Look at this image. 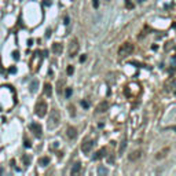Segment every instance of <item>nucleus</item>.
I'll list each match as a JSON object with an SVG mask.
<instances>
[{
  "label": "nucleus",
  "mask_w": 176,
  "mask_h": 176,
  "mask_svg": "<svg viewBox=\"0 0 176 176\" xmlns=\"http://www.w3.org/2000/svg\"><path fill=\"white\" fill-rule=\"evenodd\" d=\"M59 121H61V114L56 109H54L51 112V114L48 117V123H47V127L48 130H55L58 125H59Z\"/></svg>",
  "instance_id": "f257e3e1"
},
{
  "label": "nucleus",
  "mask_w": 176,
  "mask_h": 176,
  "mask_svg": "<svg viewBox=\"0 0 176 176\" xmlns=\"http://www.w3.org/2000/svg\"><path fill=\"white\" fill-rule=\"evenodd\" d=\"M133 52V44L130 41H125L124 44H121V47L118 48V56L120 58H127L128 55Z\"/></svg>",
  "instance_id": "f03ea898"
},
{
  "label": "nucleus",
  "mask_w": 176,
  "mask_h": 176,
  "mask_svg": "<svg viewBox=\"0 0 176 176\" xmlns=\"http://www.w3.org/2000/svg\"><path fill=\"white\" fill-rule=\"evenodd\" d=\"M47 110H48V106L44 100H39L36 103V107H35V112L39 117H44L47 114Z\"/></svg>",
  "instance_id": "7ed1b4c3"
},
{
  "label": "nucleus",
  "mask_w": 176,
  "mask_h": 176,
  "mask_svg": "<svg viewBox=\"0 0 176 176\" xmlns=\"http://www.w3.org/2000/svg\"><path fill=\"white\" fill-rule=\"evenodd\" d=\"M78 50H80V46H78L77 39H72V40H70V43H69V47H68V52H69L70 58L76 56L77 52H78Z\"/></svg>",
  "instance_id": "20e7f679"
},
{
  "label": "nucleus",
  "mask_w": 176,
  "mask_h": 176,
  "mask_svg": "<svg viewBox=\"0 0 176 176\" xmlns=\"http://www.w3.org/2000/svg\"><path fill=\"white\" fill-rule=\"evenodd\" d=\"M29 128H31V131L35 133V136H36V138H41V135H43L41 125H39L37 123H32L31 125H29Z\"/></svg>",
  "instance_id": "39448f33"
},
{
  "label": "nucleus",
  "mask_w": 176,
  "mask_h": 176,
  "mask_svg": "<svg viewBox=\"0 0 176 176\" xmlns=\"http://www.w3.org/2000/svg\"><path fill=\"white\" fill-rule=\"evenodd\" d=\"M92 146H94V142H92L91 139H85L84 142H83V145H81V150H83V153H90L92 149Z\"/></svg>",
  "instance_id": "423d86ee"
},
{
  "label": "nucleus",
  "mask_w": 176,
  "mask_h": 176,
  "mask_svg": "<svg viewBox=\"0 0 176 176\" xmlns=\"http://www.w3.org/2000/svg\"><path fill=\"white\" fill-rule=\"evenodd\" d=\"M107 109H109V102H107V100H102L99 105L96 106V112H98V113H105Z\"/></svg>",
  "instance_id": "0eeeda50"
},
{
  "label": "nucleus",
  "mask_w": 176,
  "mask_h": 176,
  "mask_svg": "<svg viewBox=\"0 0 176 176\" xmlns=\"http://www.w3.org/2000/svg\"><path fill=\"white\" fill-rule=\"evenodd\" d=\"M167 88H168V92H171L172 95L176 96V78H172V80L169 81L168 85H167Z\"/></svg>",
  "instance_id": "6e6552de"
},
{
  "label": "nucleus",
  "mask_w": 176,
  "mask_h": 176,
  "mask_svg": "<svg viewBox=\"0 0 176 176\" xmlns=\"http://www.w3.org/2000/svg\"><path fill=\"white\" fill-rule=\"evenodd\" d=\"M140 157H142V150H135V151H132V153L128 155V160L136 161V160H139Z\"/></svg>",
  "instance_id": "1a4fd4ad"
},
{
  "label": "nucleus",
  "mask_w": 176,
  "mask_h": 176,
  "mask_svg": "<svg viewBox=\"0 0 176 176\" xmlns=\"http://www.w3.org/2000/svg\"><path fill=\"white\" fill-rule=\"evenodd\" d=\"M66 135H68V138L69 139H74L77 136V130L74 127H68V130H66Z\"/></svg>",
  "instance_id": "9d476101"
},
{
  "label": "nucleus",
  "mask_w": 176,
  "mask_h": 176,
  "mask_svg": "<svg viewBox=\"0 0 176 176\" xmlns=\"http://www.w3.org/2000/svg\"><path fill=\"white\" fill-rule=\"evenodd\" d=\"M62 51H63V47H62L61 43H54L52 44V52L55 54V55H59V54H62Z\"/></svg>",
  "instance_id": "9b49d317"
},
{
  "label": "nucleus",
  "mask_w": 176,
  "mask_h": 176,
  "mask_svg": "<svg viewBox=\"0 0 176 176\" xmlns=\"http://www.w3.org/2000/svg\"><path fill=\"white\" fill-rule=\"evenodd\" d=\"M169 147H165V149H162L161 151H158L157 153V155H155V160H162V158H165L167 157V153H169Z\"/></svg>",
  "instance_id": "f8f14e48"
},
{
  "label": "nucleus",
  "mask_w": 176,
  "mask_h": 176,
  "mask_svg": "<svg viewBox=\"0 0 176 176\" xmlns=\"http://www.w3.org/2000/svg\"><path fill=\"white\" fill-rule=\"evenodd\" d=\"M105 153H106V149L105 147H102L99 151H96L95 155H94V160H102L103 157H105Z\"/></svg>",
  "instance_id": "ddd939ff"
},
{
  "label": "nucleus",
  "mask_w": 176,
  "mask_h": 176,
  "mask_svg": "<svg viewBox=\"0 0 176 176\" xmlns=\"http://www.w3.org/2000/svg\"><path fill=\"white\" fill-rule=\"evenodd\" d=\"M80 171H81V164H80V162H76V164L73 165L72 171H70V173H72V175H76V173H78Z\"/></svg>",
  "instance_id": "4468645a"
},
{
  "label": "nucleus",
  "mask_w": 176,
  "mask_h": 176,
  "mask_svg": "<svg viewBox=\"0 0 176 176\" xmlns=\"http://www.w3.org/2000/svg\"><path fill=\"white\" fill-rule=\"evenodd\" d=\"M44 94H46L47 96H51V94H52V87H51V84H44Z\"/></svg>",
  "instance_id": "2eb2a0df"
},
{
  "label": "nucleus",
  "mask_w": 176,
  "mask_h": 176,
  "mask_svg": "<svg viewBox=\"0 0 176 176\" xmlns=\"http://www.w3.org/2000/svg\"><path fill=\"white\" fill-rule=\"evenodd\" d=\"M63 85H65V81H63V80H58V84H56V92H58V94H61L62 92Z\"/></svg>",
  "instance_id": "dca6fc26"
},
{
  "label": "nucleus",
  "mask_w": 176,
  "mask_h": 176,
  "mask_svg": "<svg viewBox=\"0 0 176 176\" xmlns=\"http://www.w3.org/2000/svg\"><path fill=\"white\" fill-rule=\"evenodd\" d=\"M40 165H43V167H46L47 164H50V158L48 157H43V158H40Z\"/></svg>",
  "instance_id": "f3484780"
},
{
  "label": "nucleus",
  "mask_w": 176,
  "mask_h": 176,
  "mask_svg": "<svg viewBox=\"0 0 176 176\" xmlns=\"http://www.w3.org/2000/svg\"><path fill=\"white\" fill-rule=\"evenodd\" d=\"M37 84H39L37 81L32 83V85H31V91H32V92H35V91H36V87H37Z\"/></svg>",
  "instance_id": "a211bd4d"
},
{
  "label": "nucleus",
  "mask_w": 176,
  "mask_h": 176,
  "mask_svg": "<svg viewBox=\"0 0 176 176\" xmlns=\"http://www.w3.org/2000/svg\"><path fill=\"white\" fill-rule=\"evenodd\" d=\"M98 172H99V173H107V171L105 168H99L98 169Z\"/></svg>",
  "instance_id": "6ab92c4d"
},
{
  "label": "nucleus",
  "mask_w": 176,
  "mask_h": 176,
  "mask_svg": "<svg viewBox=\"0 0 176 176\" xmlns=\"http://www.w3.org/2000/svg\"><path fill=\"white\" fill-rule=\"evenodd\" d=\"M125 6H127L128 8H132V7H133V6H132V4L130 3V0H127V1H125Z\"/></svg>",
  "instance_id": "aec40b11"
},
{
  "label": "nucleus",
  "mask_w": 176,
  "mask_h": 176,
  "mask_svg": "<svg viewBox=\"0 0 176 176\" xmlns=\"http://www.w3.org/2000/svg\"><path fill=\"white\" fill-rule=\"evenodd\" d=\"M73 73V66H69L68 68V74H72Z\"/></svg>",
  "instance_id": "412c9836"
},
{
  "label": "nucleus",
  "mask_w": 176,
  "mask_h": 176,
  "mask_svg": "<svg viewBox=\"0 0 176 176\" xmlns=\"http://www.w3.org/2000/svg\"><path fill=\"white\" fill-rule=\"evenodd\" d=\"M72 95V88H68L66 90V96H70Z\"/></svg>",
  "instance_id": "4be33fe9"
},
{
  "label": "nucleus",
  "mask_w": 176,
  "mask_h": 176,
  "mask_svg": "<svg viewBox=\"0 0 176 176\" xmlns=\"http://www.w3.org/2000/svg\"><path fill=\"white\" fill-rule=\"evenodd\" d=\"M92 4H94V7H95V8H98V0H94V1H92Z\"/></svg>",
  "instance_id": "5701e85b"
},
{
  "label": "nucleus",
  "mask_w": 176,
  "mask_h": 176,
  "mask_svg": "<svg viewBox=\"0 0 176 176\" xmlns=\"http://www.w3.org/2000/svg\"><path fill=\"white\" fill-rule=\"evenodd\" d=\"M70 114L74 116V107H73V106H70Z\"/></svg>",
  "instance_id": "b1692460"
},
{
  "label": "nucleus",
  "mask_w": 176,
  "mask_h": 176,
  "mask_svg": "<svg viewBox=\"0 0 176 176\" xmlns=\"http://www.w3.org/2000/svg\"><path fill=\"white\" fill-rule=\"evenodd\" d=\"M81 105H83L84 107H88V103H87V102H81Z\"/></svg>",
  "instance_id": "393cba45"
},
{
  "label": "nucleus",
  "mask_w": 176,
  "mask_h": 176,
  "mask_svg": "<svg viewBox=\"0 0 176 176\" xmlns=\"http://www.w3.org/2000/svg\"><path fill=\"white\" fill-rule=\"evenodd\" d=\"M14 58H15V59H18V52H17V51H14Z\"/></svg>",
  "instance_id": "a878e982"
},
{
  "label": "nucleus",
  "mask_w": 176,
  "mask_h": 176,
  "mask_svg": "<svg viewBox=\"0 0 176 176\" xmlns=\"http://www.w3.org/2000/svg\"><path fill=\"white\" fill-rule=\"evenodd\" d=\"M80 61H81V62H84V61H85V55H83V56L80 58Z\"/></svg>",
  "instance_id": "bb28decb"
},
{
  "label": "nucleus",
  "mask_w": 176,
  "mask_h": 176,
  "mask_svg": "<svg viewBox=\"0 0 176 176\" xmlns=\"http://www.w3.org/2000/svg\"><path fill=\"white\" fill-rule=\"evenodd\" d=\"M107 1H110V0H107Z\"/></svg>",
  "instance_id": "cd10ccee"
}]
</instances>
